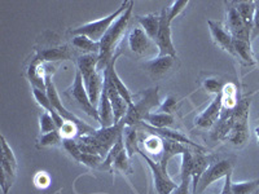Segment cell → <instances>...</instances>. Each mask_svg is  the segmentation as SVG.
Segmentation results:
<instances>
[{"mask_svg":"<svg viewBox=\"0 0 259 194\" xmlns=\"http://www.w3.org/2000/svg\"><path fill=\"white\" fill-rule=\"evenodd\" d=\"M99 117H100V126L101 127H112L114 126V113H113L112 104L109 101V97L106 93V89L104 87L103 92H101L100 103H99Z\"/></svg>","mask_w":259,"mask_h":194,"instance_id":"cell-18","label":"cell"},{"mask_svg":"<svg viewBox=\"0 0 259 194\" xmlns=\"http://www.w3.org/2000/svg\"><path fill=\"white\" fill-rule=\"evenodd\" d=\"M17 176V159L13 154L12 149L8 145L4 136H2V161H0V180H2V189L7 194L12 188Z\"/></svg>","mask_w":259,"mask_h":194,"instance_id":"cell-7","label":"cell"},{"mask_svg":"<svg viewBox=\"0 0 259 194\" xmlns=\"http://www.w3.org/2000/svg\"><path fill=\"white\" fill-rule=\"evenodd\" d=\"M144 142V148H145V153L149 156H156L158 154L159 159H161L162 153H163V138L158 135H153V133H150L145 140H143Z\"/></svg>","mask_w":259,"mask_h":194,"instance_id":"cell-28","label":"cell"},{"mask_svg":"<svg viewBox=\"0 0 259 194\" xmlns=\"http://www.w3.org/2000/svg\"><path fill=\"white\" fill-rule=\"evenodd\" d=\"M259 35V2H255V15H254L253 29H251V40Z\"/></svg>","mask_w":259,"mask_h":194,"instance_id":"cell-39","label":"cell"},{"mask_svg":"<svg viewBox=\"0 0 259 194\" xmlns=\"http://www.w3.org/2000/svg\"><path fill=\"white\" fill-rule=\"evenodd\" d=\"M231 186H232V172H230V174L224 177V184L223 188H222L221 194H233Z\"/></svg>","mask_w":259,"mask_h":194,"instance_id":"cell-40","label":"cell"},{"mask_svg":"<svg viewBox=\"0 0 259 194\" xmlns=\"http://www.w3.org/2000/svg\"><path fill=\"white\" fill-rule=\"evenodd\" d=\"M232 162L227 161V159L211 162L209 167L206 168V171H205L202 176H201L200 181H198L196 194H203V191L206 190V189L211 185L212 182L223 179V177H226L230 172H232Z\"/></svg>","mask_w":259,"mask_h":194,"instance_id":"cell-9","label":"cell"},{"mask_svg":"<svg viewBox=\"0 0 259 194\" xmlns=\"http://www.w3.org/2000/svg\"><path fill=\"white\" fill-rule=\"evenodd\" d=\"M66 93L77 101L78 105L80 106V109H82L85 114L90 115L91 118H94L95 121L100 123V117H99L97 108H95V106L92 105L91 100H90L89 93H87V91H85L84 88V84H83L82 74L79 73V70L75 74V79H74L73 85L70 87V89H68Z\"/></svg>","mask_w":259,"mask_h":194,"instance_id":"cell-10","label":"cell"},{"mask_svg":"<svg viewBox=\"0 0 259 194\" xmlns=\"http://www.w3.org/2000/svg\"><path fill=\"white\" fill-rule=\"evenodd\" d=\"M254 194H259V189H258V190H256V191H255V193H254Z\"/></svg>","mask_w":259,"mask_h":194,"instance_id":"cell-43","label":"cell"},{"mask_svg":"<svg viewBox=\"0 0 259 194\" xmlns=\"http://www.w3.org/2000/svg\"><path fill=\"white\" fill-rule=\"evenodd\" d=\"M45 62L60 61V60H68L70 57V50L66 45L57 48H51V50L41 51L38 55Z\"/></svg>","mask_w":259,"mask_h":194,"instance_id":"cell-24","label":"cell"},{"mask_svg":"<svg viewBox=\"0 0 259 194\" xmlns=\"http://www.w3.org/2000/svg\"><path fill=\"white\" fill-rule=\"evenodd\" d=\"M39 124H40V135H45V133L53 132V131H57V126L53 121L52 115L48 112H43L39 117Z\"/></svg>","mask_w":259,"mask_h":194,"instance_id":"cell-32","label":"cell"},{"mask_svg":"<svg viewBox=\"0 0 259 194\" xmlns=\"http://www.w3.org/2000/svg\"><path fill=\"white\" fill-rule=\"evenodd\" d=\"M249 109L250 99H242L232 113V124L227 133L224 141H228L235 147L241 148L249 140Z\"/></svg>","mask_w":259,"mask_h":194,"instance_id":"cell-4","label":"cell"},{"mask_svg":"<svg viewBox=\"0 0 259 194\" xmlns=\"http://www.w3.org/2000/svg\"><path fill=\"white\" fill-rule=\"evenodd\" d=\"M255 136H256V140H258V145H259V127L255 128Z\"/></svg>","mask_w":259,"mask_h":194,"instance_id":"cell-41","label":"cell"},{"mask_svg":"<svg viewBox=\"0 0 259 194\" xmlns=\"http://www.w3.org/2000/svg\"><path fill=\"white\" fill-rule=\"evenodd\" d=\"M59 131L60 133H61L64 140H74L75 136L80 135L79 127H78L75 123H73V122H68V121H65L64 126H62Z\"/></svg>","mask_w":259,"mask_h":194,"instance_id":"cell-33","label":"cell"},{"mask_svg":"<svg viewBox=\"0 0 259 194\" xmlns=\"http://www.w3.org/2000/svg\"><path fill=\"white\" fill-rule=\"evenodd\" d=\"M117 171H121L123 174H133V167H131V163H130V157L127 154L126 149L122 150L113 162L110 172H117Z\"/></svg>","mask_w":259,"mask_h":194,"instance_id":"cell-29","label":"cell"},{"mask_svg":"<svg viewBox=\"0 0 259 194\" xmlns=\"http://www.w3.org/2000/svg\"><path fill=\"white\" fill-rule=\"evenodd\" d=\"M258 62H259V56H258Z\"/></svg>","mask_w":259,"mask_h":194,"instance_id":"cell-44","label":"cell"},{"mask_svg":"<svg viewBox=\"0 0 259 194\" xmlns=\"http://www.w3.org/2000/svg\"><path fill=\"white\" fill-rule=\"evenodd\" d=\"M104 75V87L106 89V93L109 97V101L112 104L113 113H114V123H119L124 118V115L128 112V105L126 104V101L122 99V96L118 93L115 85L113 84V82L110 80V78L106 75L105 73H103Z\"/></svg>","mask_w":259,"mask_h":194,"instance_id":"cell-11","label":"cell"},{"mask_svg":"<svg viewBox=\"0 0 259 194\" xmlns=\"http://www.w3.org/2000/svg\"><path fill=\"white\" fill-rule=\"evenodd\" d=\"M128 6L130 2H123V3L121 4V7H119L115 12H113L112 15L106 16V17L101 18V20L92 21V22H89V24L82 25V26L77 27V29H73L70 32L74 36L84 35L87 36V38L91 39V40L96 41V43H100L101 39H103L104 35L106 34V31L110 29V26L114 24L118 18L121 17L122 13L126 12V9L128 8Z\"/></svg>","mask_w":259,"mask_h":194,"instance_id":"cell-5","label":"cell"},{"mask_svg":"<svg viewBox=\"0 0 259 194\" xmlns=\"http://www.w3.org/2000/svg\"><path fill=\"white\" fill-rule=\"evenodd\" d=\"M34 184H35L36 188L39 189H47L51 184V177L47 172L45 171H40L34 177Z\"/></svg>","mask_w":259,"mask_h":194,"instance_id":"cell-37","label":"cell"},{"mask_svg":"<svg viewBox=\"0 0 259 194\" xmlns=\"http://www.w3.org/2000/svg\"><path fill=\"white\" fill-rule=\"evenodd\" d=\"M127 40H128L130 50L139 56L148 55L154 48V41L147 35V32L142 27H135L131 30L127 36Z\"/></svg>","mask_w":259,"mask_h":194,"instance_id":"cell-13","label":"cell"},{"mask_svg":"<svg viewBox=\"0 0 259 194\" xmlns=\"http://www.w3.org/2000/svg\"><path fill=\"white\" fill-rule=\"evenodd\" d=\"M138 127H124L123 141L124 148H126V152L130 158L135 153H138Z\"/></svg>","mask_w":259,"mask_h":194,"instance_id":"cell-25","label":"cell"},{"mask_svg":"<svg viewBox=\"0 0 259 194\" xmlns=\"http://www.w3.org/2000/svg\"><path fill=\"white\" fill-rule=\"evenodd\" d=\"M124 127V122L121 121L112 127H101L89 135H79L77 138L78 147L83 153L97 154L105 158L119 136L123 133Z\"/></svg>","mask_w":259,"mask_h":194,"instance_id":"cell-1","label":"cell"},{"mask_svg":"<svg viewBox=\"0 0 259 194\" xmlns=\"http://www.w3.org/2000/svg\"><path fill=\"white\" fill-rule=\"evenodd\" d=\"M161 101L158 97V88H149L143 91L136 96V101L134 105L128 108V112L124 115L122 121L124 122L126 127H138L143 123L148 114L152 113L154 108H159Z\"/></svg>","mask_w":259,"mask_h":194,"instance_id":"cell-3","label":"cell"},{"mask_svg":"<svg viewBox=\"0 0 259 194\" xmlns=\"http://www.w3.org/2000/svg\"><path fill=\"white\" fill-rule=\"evenodd\" d=\"M192 181L191 179H182L180 184L172 190L171 194H192Z\"/></svg>","mask_w":259,"mask_h":194,"instance_id":"cell-38","label":"cell"},{"mask_svg":"<svg viewBox=\"0 0 259 194\" xmlns=\"http://www.w3.org/2000/svg\"><path fill=\"white\" fill-rule=\"evenodd\" d=\"M138 153L140 154L143 159L148 163L150 171H152V175H153V181H154V188H156L157 193L158 194H171L172 190L177 188V182L172 181L170 176L167 174V165L166 162L158 161L156 162L154 159L150 158L144 150H142L140 148L138 149Z\"/></svg>","mask_w":259,"mask_h":194,"instance_id":"cell-6","label":"cell"},{"mask_svg":"<svg viewBox=\"0 0 259 194\" xmlns=\"http://www.w3.org/2000/svg\"><path fill=\"white\" fill-rule=\"evenodd\" d=\"M158 109L159 112L166 113V114L174 113L175 109H177V99L174 96H167L165 100L162 101Z\"/></svg>","mask_w":259,"mask_h":194,"instance_id":"cell-36","label":"cell"},{"mask_svg":"<svg viewBox=\"0 0 259 194\" xmlns=\"http://www.w3.org/2000/svg\"><path fill=\"white\" fill-rule=\"evenodd\" d=\"M134 2H130L128 8L126 9V12L122 13L121 17L115 21L114 24L110 26V29L106 31L104 38L100 41V52H99V64H97V70L100 73H104L108 65L115 56L114 51L118 47L119 41L123 38L124 32H126L127 26H128L130 18L133 15Z\"/></svg>","mask_w":259,"mask_h":194,"instance_id":"cell-2","label":"cell"},{"mask_svg":"<svg viewBox=\"0 0 259 194\" xmlns=\"http://www.w3.org/2000/svg\"><path fill=\"white\" fill-rule=\"evenodd\" d=\"M187 149H188L187 145L172 141V140H168V138H163V153H162V157L159 161H163L166 163H168V161L171 158H174L175 156H179V154H183Z\"/></svg>","mask_w":259,"mask_h":194,"instance_id":"cell-23","label":"cell"},{"mask_svg":"<svg viewBox=\"0 0 259 194\" xmlns=\"http://www.w3.org/2000/svg\"><path fill=\"white\" fill-rule=\"evenodd\" d=\"M144 122H147L149 126L154 127V128H170L174 124L175 119L171 114H166V113H150L145 117Z\"/></svg>","mask_w":259,"mask_h":194,"instance_id":"cell-22","label":"cell"},{"mask_svg":"<svg viewBox=\"0 0 259 194\" xmlns=\"http://www.w3.org/2000/svg\"><path fill=\"white\" fill-rule=\"evenodd\" d=\"M236 11L239 12L242 22L249 30L253 29L254 15H255V2H236Z\"/></svg>","mask_w":259,"mask_h":194,"instance_id":"cell-21","label":"cell"},{"mask_svg":"<svg viewBox=\"0 0 259 194\" xmlns=\"http://www.w3.org/2000/svg\"><path fill=\"white\" fill-rule=\"evenodd\" d=\"M222 112H233L239 104L237 100V87L233 83L224 84L223 91L221 93Z\"/></svg>","mask_w":259,"mask_h":194,"instance_id":"cell-20","label":"cell"},{"mask_svg":"<svg viewBox=\"0 0 259 194\" xmlns=\"http://www.w3.org/2000/svg\"><path fill=\"white\" fill-rule=\"evenodd\" d=\"M227 27H228V31L231 32L232 38L236 40L251 41V30L245 26L235 6H230L227 11Z\"/></svg>","mask_w":259,"mask_h":194,"instance_id":"cell-12","label":"cell"},{"mask_svg":"<svg viewBox=\"0 0 259 194\" xmlns=\"http://www.w3.org/2000/svg\"><path fill=\"white\" fill-rule=\"evenodd\" d=\"M71 43H73L74 47L82 51L84 55L100 52V43H96V41L91 40V39L84 35H75L73 40H71Z\"/></svg>","mask_w":259,"mask_h":194,"instance_id":"cell-26","label":"cell"},{"mask_svg":"<svg viewBox=\"0 0 259 194\" xmlns=\"http://www.w3.org/2000/svg\"><path fill=\"white\" fill-rule=\"evenodd\" d=\"M232 193L233 194H254L259 189V179L250 180V181L232 182Z\"/></svg>","mask_w":259,"mask_h":194,"instance_id":"cell-31","label":"cell"},{"mask_svg":"<svg viewBox=\"0 0 259 194\" xmlns=\"http://www.w3.org/2000/svg\"><path fill=\"white\" fill-rule=\"evenodd\" d=\"M207 25H209L210 34H211V38L215 41V44H218L224 51H227V52L235 56L233 38L231 35V32L228 30H226V27L221 22H218V21L209 20L207 21Z\"/></svg>","mask_w":259,"mask_h":194,"instance_id":"cell-16","label":"cell"},{"mask_svg":"<svg viewBox=\"0 0 259 194\" xmlns=\"http://www.w3.org/2000/svg\"><path fill=\"white\" fill-rule=\"evenodd\" d=\"M136 18H138L139 24L142 25V29L147 32V35L153 41L156 40L159 29V21H161L159 13H150V15L147 16H138Z\"/></svg>","mask_w":259,"mask_h":194,"instance_id":"cell-19","label":"cell"},{"mask_svg":"<svg viewBox=\"0 0 259 194\" xmlns=\"http://www.w3.org/2000/svg\"><path fill=\"white\" fill-rule=\"evenodd\" d=\"M233 50H235V56L240 57L241 60H244L246 64L253 65L254 62V56L253 51H251V43L250 41H244V40H236L233 39Z\"/></svg>","mask_w":259,"mask_h":194,"instance_id":"cell-27","label":"cell"},{"mask_svg":"<svg viewBox=\"0 0 259 194\" xmlns=\"http://www.w3.org/2000/svg\"><path fill=\"white\" fill-rule=\"evenodd\" d=\"M177 57L157 56L156 59L147 61L144 69L152 78H163L174 70Z\"/></svg>","mask_w":259,"mask_h":194,"instance_id":"cell-14","label":"cell"},{"mask_svg":"<svg viewBox=\"0 0 259 194\" xmlns=\"http://www.w3.org/2000/svg\"><path fill=\"white\" fill-rule=\"evenodd\" d=\"M223 87V82L221 79H217V78H207V79L203 80V88L210 93H215V96L222 93Z\"/></svg>","mask_w":259,"mask_h":194,"instance_id":"cell-34","label":"cell"},{"mask_svg":"<svg viewBox=\"0 0 259 194\" xmlns=\"http://www.w3.org/2000/svg\"><path fill=\"white\" fill-rule=\"evenodd\" d=\"M159 16L161 21H159L158 34L154 40V44L158 48V56L177 57V50L171 39V21L168 20V8L162 9Z\"/></svg>","mask_w":259,"mask_h":194,"instance_id":"cell-8","label":"cell"},{"mask_svg":"<svg viewBox=\"0 0 259 194\" xmlns=\"http://www.w3.org/2000/svg\"><path fill=\"white\" fill-rule=\"evenodd\" d=\"M221 113H222V99H221V94H217L214 100H212V103L210 104L206 109L203 110V112L196 118V119H194V123H196V126L197 127H200V128H203V129L211 128V127L215 126L217 122L219 121Z\"/></svg>","mask_w":259,"mask_h":194,"instance_id":"cell-15","label":"cell"},{"mask_svg":"<svg viewBox=\"0 0 259 194\" xmlns=\"http://www.w3.org/2000/svg\"><path fill=\"white\" fill-rule=\"evenodd\" d=\"M188 4V0H177V2H174V3L171 4V7H168V20L172 22V20L177 18L187 8Z\"/></svg>","mask_w":259,"mask_h":194,"instance_id":"cell-35","label":"cell"},{"mask_svg":"<svg viewBox=\"0 0 259 194\" xmlns=\"http://www.w3.org/2000/svg\"><path fill=\"white\" fill-rule=\"evenodd\" d=\"M62 142H64V138H62L61 133L57 129V131H53V132L41 135L40 138L38 140V148H55L59 147Z\"/></svg>","mask_w":259,"mask_h":194,"instance_id":"cell-30","label":"cell"},{"mask_svg":"<svg viewBox=\"0 0 259 194\" xmlns=\"http://www.w3.org/2000/svg\"><path fill=\"white\" fill-rule=\"evenodd\" d=\"M206 194H215L214 191H210V193H206Z\"/></svg>","mask_w":259,"mask_h":194,"instance_id":"cell-42","label":"cell"},{"mask_svg":"<svg viewBox=\"0 0 259 194\" xmlns=\"http://www.w3.org/2000/svg\"><path fill=\"white\" fill-rule=\"evenodd\" d=\"M205 153H206V152H198L197 150V152L193 154V165H192L191 171L192 194H196L198 181H200L201 176H202L203 172L206 171V168L209 167L210 163H211L210 158Z\"/></svg>","mask_w":259,"mask_h":194,"instance_id":"cell-17","label":"cell"}]
</instances>
